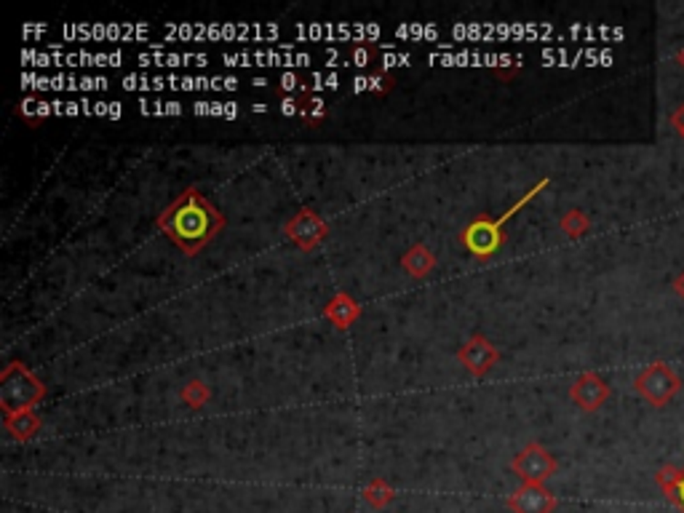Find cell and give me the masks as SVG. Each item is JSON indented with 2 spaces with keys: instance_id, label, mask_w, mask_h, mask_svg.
<instances>
[{
  "instance_id": "obj_1",
  "label": "cell",
  "mask_w": 684,
  "mask_h": 513,
  "mask_svg": "<svg viewBox=\"0 0 684 513\" xmlns=\"http://www.w3.org/2000/svg\"><path fill=\"white\" fill-rule=\"evenodd\" d=\"M156 222L190 257L203 251L225 228L222 211L214 203H209L199 188H188L174 203L163 209Z\"/></svg>"
},
{
  "instance_id": "obj_2",
  "label": "cell",
  "mask_w": 684,
  "mask_h": 513,
  "mask_svg": "<svg viewBox=\"0 0 684 513\" xmlns=\"http://www.w3.org/2000/svg\"><path fill=\"white\" fill-rule=\"evenodd\" d=\"M43 395H46V385L27 366H22L16 361L5 364V369L0 374V406H3L5 417L33 412V406L41 404Z\"/></svg>"
},
{
  "instance_id": "obj_3",
  "label": "cell",
  "mask_w": 684,
  "mask_h": 513,
  "mask_svg": "<svg viewBox=\"0 0 684 513\" xmlns=\"http://www.w3.org/2000/svg\"><path fill=\"white\" fill-rule=\"evenodd\" d=\"M634 388H637L639 395H644L652 406H663V404H669L674 395L679 394L682 380L669 369V364L655 361L652 366H647L642 374L634 380Z\"/></svg>"
},
{
  "instance_id": "obj_4",
  "label": "cell",
  "mask_w": 684,
  "mask_h": 513,
  "mask_svg": "<svg viewBox=\"0 0 684 513\" xmlns=\"http://www.w3.org/2000/svg\"><path fill=\"white\" fill-rule=\"evenodd\" d=\"M460 243L476 257V260H489L492 254L500 251V246L505 243L503 225L497 220L489 217H476L474 222H468L460 231Z\"/></svg>"
},
{
  "instance_id": "obj_5",
  "label": "cell",
  "mask_w": 684,
  "mask_h": 513,
  "mask_svg": "<svg viewBox=\"0 0 684 513\" xmlns=\"http://www.w3.org/2000/svg\"><path fill=\"white\" fill-rule=\"evenodd\" d=\"M283 236L289 238L300 251H316L329 236V225L313 209H300L291 220H286Z\"/></svg>"
},
{
  "instance_id": "obj_6",
  "label": "cell",
  "mask_w": 684,
  "mask_h": 513,
  "mask_svg": "<svg viewBox=\"0 0 684 513\" xmlns=\"http://www.w3.org/2000/svg\"><path fill=\"white\" fill-rule=\"evenodd\" d=\"M297 36L305 40H353V43H374L383 36V30L377 25H329V22H316V25H297L294 27Z\"/></svg>"
},
{
  "instance_id": "obj_7",
  "label": "cell",
  "mask_w": 684,
  "mask_h": 513,
  "mask_svg": "<svg viewBox=\"0 0 684 513\" xmlns=\"http://www.w3.org/2000/svg\"><path fill=\"white\" fill-rule=\"evenodd\" d=\"M228 67H308L313 62L305 51H241V54H222Z\"/></svg>"
},
{
  "instance_id": "obj_8",
  "label": "cell",
  "mask_w": 684,
  "mask_h": 513,
  "mask_svg": "<svg viewBox=\"0 0 684 513\" xmlns=\"http://www.w3.org/2000/svg\"><path fill=\"white\" fill-rule=\"evenodd\" d=\"M514 474L519 476L524 484H546L556 474V460L543 444H529L514 457Z\"/></svg>"
},
{
  "instance_id": "obj_9",
  "label": "cell",
  "mask_w": 684,
  "mask_h": 513,
  "mask_svg": "<svg viewBox=\"0 0 684 513\" xmlns=\"http://www.w3.org/2000/svg\"><path fill=\"white\" fill-rule=\"evenodd\" d=\"M431 65H446V67H492V70H505V67H522L519 54H484V51H449V54H431Z\"/></svg>"
},
{
  "instance_id": "obj_10",
  "label": "cell",
  "mask_w": 684,
  "mask_h": 513,
  "mask_svg": "<svg viewBox=\"0 0 684 513\" xmlns=\"http://www.w3.org/2000/svg\"><path fill=\"white\" fill-rule=\"evenodd\" d=\"M460 364L474 374V377H484L492 366L500 364V351L484 337V334H474L460 351H457Z\"/></svg>"
},
{
  "instance_id": "obj_11",
  "label": "cell",
  "mask_w": 684,
  "mask_h": 513,
  "mask_svg": "<svg viewBox=\"0 0 684 513\" xmlns=\"http://www.w3.org/2000/svg\"><path fill=\"white\" fill-rule=\"evenodd\" d=\"M508 508L514 513H554L556 511V498L546 484H522L511 498Z\"/></svg>"
},
{
  "instance_id": "obj_12",
  "label": "cell",
  "mask_w": 684,
  "mask_h": 513,
  "mask_svg": "<svg viewBox=\"0 0 684 513\" xmlns=\"http://www.w3.org/2000/svg\"><path fill=\"white\" fill-rule=\"evenodd\" d=\"M569 398H572L583 412H597L604 401L609 398V385L604 383L599 374L586 372V374H580V377L572 383Z\"/></svg>"
},
{
  "instance_id": "obj_13",
  "label": "cell",
  "mask_w": 684,
  "mask_h": 513,
  "mask_svg": "<svg viewBox=\"0 0 684 513\" xmlns=\"http://www.w3.org/2000/svg\"><path fill=\"white\" fill-rule=\"evenodd\" d=\"M323 318L334 326V329H340V332H345V329H351L359 316H362V305L351 297V294H334L326 305H323Z\"/></svg>"
},
{
  "instance_id": "obj_14",
  "label": "cell",
  "mask_w": 684,
  "mask_h": 513,
  "mask_svg": "<svg viewBox=\"0 0 684 513\" xmlns=\"http://www.w3.org/2000/svg\"><path fill=\"white\" fill-rule=\"evenodd\" d=\"M137 62L142 67H185V65H196L206 67L209 56L206 54H177V51H150V54H139Z\"/></svg>"
},
{
  "instance_id": "obj_15",
  "label": "cell",
  "mask_w": 684,
  "mask_h": 513,
  "mask_svg": "<svg viewBox=\"0 0 684 513\" xmlns=\"http://www.w3.org/2000/svg\"><path fill=\"white\" fill-rule=\"evenodd\" d=\"M655 481L663 489L666 500L677 511L684 513V466H666V468H660L658 476H655Z\"/></svg>"
},
{
  "instance_id": "obj_16",
  "label": "cell",
  "mask_w": 684,
  "mask_h": 513,
  "mask_svg": "<svg viewBox=\"0 0 684 513\" xmlns=\"http://www.w3.org/2000/svg\"><path fill=\"white\" fill-rule=\"evenodd\" d=\"M402 268L412 278H425L436 268V254L425 243H414L402 257Z\"/></svg>"
},
{
  "instance_id": "obj_17",
  "label": "cell",
  "mask_w": 684,
  "mask_h": 513,
  "mask_svg": "<svg viewBox=\"0 0 684 513\" xmlns=\"http://www.w3.org/2000/svg\"><path fill=\"white\" fill-rule=\"evenodd\" d=\"M41 428V417L36 412H22V415H11L5 417V431L14 436L16 441H30Z\"/></svg>"
},
{
  "instance_id": "obj_18",
  "label": "cell",
  "mask_w": 684,
  "mask_h": 513,
  "mask_svg": "<svg viewBox=\"0 0 684 513\" xmlns=\"http://www.w3.org/2000/svg\"><path fill=\"white\" fill-rule=\"evenodd\" d=\"M363 500L372 506V508H385L396 500V489L385 481V478H372L366 487H363Z\"/></svg>"
},
{
  "instance_id": "obj_19",
  "label": "cell",
  "mask_w": 684,
  "mask_h": 513,
  "mask_svg": "<svg viewBox=\"0 0 684 513\" xmlns=\"http://www.w3.org/2000/svg\"><path fill=\"white\" fill-rule=\"evenodd\" d=\"M559 228H562L564 233L569 238H583L588 231H591V220L580 211V209H572V211H567L562 217V222H559Z\"/></svg>"
},
{
  "instance_id": "obj_20",
  "label": "cell",
  "mask_w": 684,
  "mask_h": 513,
  "mask_svg": "<svg viewBox=\"0 0 684 513\" xmlns=\"http://www.w3.org/2000/svg\"><path fill=\"white\" fill-rule=\"evenodd\" d=\"M300 118L305 123H322L326 118V105L319 94H308V97H300Z\"/></svg>"
},
{
  "instance_id": "obj_21",
  "label": "cell",
  "mask_w": 684,
  "mask_h": 513,
  "mask_svg": "<svg viewBox=\"0 0 684 513\" xmlns=\"http://www.w3.org/2000/svg\"><path fill=\"white\" fill-rule=\"evenodd\" d=\"M123 88L126 91H161V88H168V83H166V76H126Z\"/></svg>"
},
{
  "instance_id": "obj_22",
  "label": "cell",
  "mask_w": 684,
  "mask_h": 513,
  "mask_svg": "<svg viewBox=\"0 0 684 513\" xmlns=\"http://www.w3.org/2000/svg\"><path fill=\"white\" fill-rule=\"evenodd\" d=\"M179 398H182L188 406L201 409L203 404L211 398V391H209V385H206V383H201V380H193V383H188V385L179 391Z\"/></svg>"
},
{
  "instance_id": "obj_23",
  "label": "cell",
  "mask_w": 684,
  "mask_h": 513,
  "mask_svg": "<svg viewBox=\"0 0 684 513\" xmlns=\"http://www.w3.org/2000/svg\"><path fill=\"white\" fill-rule=\"evenodd\" d=\"M396 38H414V40H434L439 43V27L436 25H399Z\"/></svg>"
},
{
  "instance_id": "obj_24",
  "label": "cell",
  "mask_w": 684,
  "mask_h": 513,
  "mask_svg": "<svg viewBox=\"0 0 684 513\" xmlns=\"http://www.w3.org/2000/svg\"><path fill=\"white\" fill-rule=\"evenodd\" d=\"M377 51H380V46L377 43H362V46H353L351 51H348V59H351V65L353 67H369V65H374V56H377Z\"/></svg>"
},
{
  "instance_id": "obj_25",
  "label": "cell",
  "mask_w": 684,
  "mask_h": 513,
  "mask_svg": "<svg viewBox=\"0 0 684 513\" xmlns=\"http://www.w3.org/2000/svg\"><path fill=\"white\" fill-rule=\"evenodd\" d=\"M391 88H393V78H391L385 70H377V73L369 76V91H374V94H388Z\"/></svg>"
},
{
  "instance_id": "obj_26",
  "label": "cell",
  "mask_w": 684,
  "mask_h": 513,
  "mask_svg": "<svg viewBox=\"0 0 684 513\" xmlns=\"http://www.w3.org/2000/svg\"><path fill=\"white\" fill-rule=\"evenodd\" d=\"M403 65H412V56H409V54H396V51H383V56H380V70H391V67H403Z\"/></svg>"
},
{
  "instance_id": "obj_27",
  "label": "cell",
  "mask_w": 684,
  "mask_h": 513,
  "mask_svg": "<svg viewBox=\"0 0 684 513\" xmlns=\"http://www.w3.org/2000/svg\"><path fill=\"white\" fill-rule=\"evenodd\" d=\"M300 86H302V78L297 73H283L281 78H279V88H281L286 97H291V91L300 94Z\"/></svg>"
},
{
  "instance_id": "obj_28",
  "label": "cell",
  "mask_w": 684,
  "mask_h": 513,
  "mask_svg": "<svg viewBox=\"0 0 684 513\" xmlns=\"http://www.w3.org/2000/svg\"><path fill=\"white\" fill-rule=\"evenodd\" d=\"M281 116H286V118H291V116H300V94L283 97V99H281Z\"/></svg>"
},
{
  "instance_id": "obj_29",
  "label": "cell",
  "mask_w": 684,
  "mask_h": 513,
  "mask_svg": "<svg viewBox=\"0 0 684 513\" xmlns=\"http://www.w3.org/2000/svg\"><path fill=\"white\" fill-rule=\"evenodd\" d=\"M65 116L67 118H76V116H83V108L78 102H65Z\"/></svg>"
},
{
  "instance_id": "obj_30",
  "label": "cell",
  "mask_w": 684,
  "mask_h": 513,
  "mask_svg": "<svg viewBox=\"0 0 684 513\" xmlns=\"http://www.w3.org/2000/svg\"><path fill=\"white\" fill-rule=\"evenodd\" d=\"M363 91H369V76L353 78V94H363Z\"/></svg>"
},
{
  "instance_id": "obj_31",
  "label": "cell",
  "mask_w": 684,
  "mask_h": 513,
  "mask_svg": "<svg viewBox=\"0 0 684 513\" xmlns=\"http://www.w3.org/2000/svg\"><path fill=\"white\" fill-rule=\"evenodd\" d=\"M123 105L121 102H110V108H107V118L110 120H121L123 118Z\"/></svg>"
},
{
  "instance_id": "obj_32",
  "label": "cell",
  "mask_w": 684,
  "mask_h": 513,
  "mask_svg": "<svg viewBox=\"0 0 684 513\" xmlns=\"http://www.w3.org/2000/svg\"><path fill=\"white\" fill-rule=\"evenodd\" d=\"M163 110H166V116H182L185 113L179 102H163Z\"/></svg>"
},
{
  "instance_id": "obj_33",
  "label": "cell",
  "mask_w": 684,
  "mask_h": 513,
  "mask_svg": "<svg viewBox=\"0 0 684 513\" xmlns=\"http://www.w3.org/2000/svg\"><path fill=\"white\" fill-rule=\"evenodd\" d=\"M671 123H674V128H677V131H679V134H682V137H684V105H682V108H679V110H677V113H674V118H671Z\"/></svg>"
},
{
  "instance_id": "obj_34",
  "label": "cell",
  "mask_w": 684,
  "mask_h": 513,
  "mask_svg": "<svg viewBox=\"0 0 684 513\" xmlns=\"http://www.w3.org/2000/svg\"><path fill=\"white\" fill-rule=\"evenodd\" d=\"M193 113H196V116H211V102H196V105H193Z\"/></svg>"
},
{
  "instance_id": "obj_35",
  "label": "cell",
  "mask_w": 684,
  "mask_h": 513,
  "mask_svg": "<svg viewBox=\"0 0 684 513\" xmlns=\"http://www.w3.org/2000/svg\"><path fill=\"white\" fill-rule=\"evenodd\" d=\"M225 118H239V105H236V102H225Z\"/></svg>"
},
{
  "instance_id": "obj_36",
  "label": "cell",
  "mask_w": 684,
  "mask_h": 513,
  "mask_svg": "<svg viewBox=\"0 0 684 513\" xmlns=\"http://www.w3.org/2000/svg\"><path fill=\"white\" fill-rule=\"evenodd\" d=\"M107 108H110V102H94V116H105L107 118Z\"/></svg>"
},
{
  "instance_id": "obj_37",
  "label": "cell",
  "mask_w": 684,
  "mask_h": 513,
  "mask_svg": "<svg viewBox=\"0 0 684 513\" xmlns=\"http://www.w3.org/2000/svg\"><path fill=\"white\" fill-rule=\"evenodd\" d=\"M519 70H522V67H505V70H495V73H497L500 78H511V76H516Z\"/></svg>"
},
{
  "instance_id": "obj_38",
  "label": "cell",
  "mask_w": 684,
  "mask_h": 513,
  "mask_svg": "<svg viewBox=\"0 0 684 513\" xmlns=\"http://www.w3.org/2000/svg\"><path fill=\"white\" fill-rule=\"evenodd\" d=\"M674 289H677V292H679V294H682V297H684V273L679 278H677V281H674Z\"/></svg>"
},
{
  "instance_id": "obj_39",
  "label": "cell",
  "mask_w": 684,
  "mask_h": 513,
  "mask_svg": "<svg viewBox=\"0 0 684 513\" xmlns=\"http://www.w3.org/2000/svg\"><path fill=\"white\" fill-rule=\"evenodd\" d=\"M251 113H268V105H251Z\"/></svg>"
},
{
  "instance_id": "obj_40",
  "label": "cell",
  "mask_w": 684,
  "mask_h": 513,
  "mask_svg": "<svg viewBox=\"0 0 684 513\" xmlns=\"http://www.w3.org/2000/svg\"><path fill=\"white\" fill-rule=\"evenodd\" d=\"M677 62H679V65H682V67H684V48H682V51H679V54H677Z\"/></svg>"
}]
</instances>
